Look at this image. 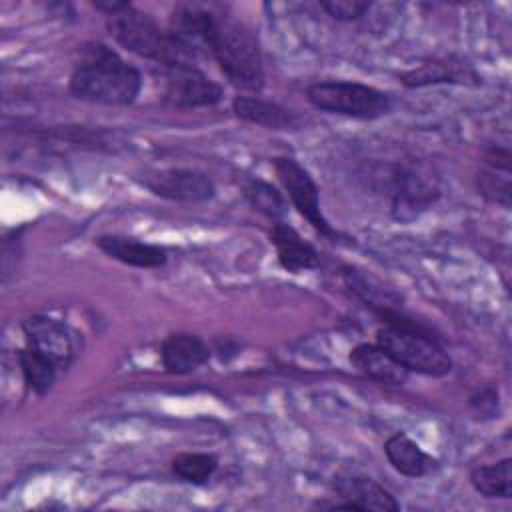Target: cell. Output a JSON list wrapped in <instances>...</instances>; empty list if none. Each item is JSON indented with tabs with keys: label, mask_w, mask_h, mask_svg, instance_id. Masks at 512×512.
I'll use <instances>...</instances> for the list:
<instances>
[{
	"label": "cell",
	"mask_w": 512,
	"mask_h": 512,
	"mask_svg": "<svg viewBox=\"0 0 512 512\" xmlns=\"http://www.w3.org/2000/svg\"><path fill=\"white\" fill-rule=\"evenodd\" d=\"M142 88L140 72L102 42L80 46L78 60L70 76V94L74 98L124 106L132 104Z\"/></svg>",
	"instance_id": "6da1fadb"
},
{
	"label": "cell",
	"mask_w": 512,
	"mask_h": 512,
	"mask_svg": "<svg viewBox=\"0 0 512 512\" xmlns=\"http://www.w3.org/2000/svg\"><path fill=\"white\" fill-rule=\"evenodd\" d=\"M106 26L118 44L142 58L154 60L162 68L194 66L196 56L178 42L170 30L160 28L150 14L134 8L132 4H126L122 10L106 16Z\"/></svg>",
	"instance_id": "7a4b0ae2"
},
{
	"label": "cell",
	"mask_w": 512,
	"mask_h": 512,
	"mask_svg": "<svg viewBox=\"0 0 512 512\" xmlns=\"http://www.w3.org/2000/svg\"><path fill=\"white\" fill-rule=\"evenodd\" d=\"M208 52L234 86L242 90H260L264 86L260 44L244 22L218 14Z\"/></svg>",
	"instance_id": "3957f363"
},
{
	"label": "cell",
	"mask_w": 512,
	"mask_h": 512,
	"mask_svg": "<svg viewBox=\"0 0 512 512\" xmlns=\"http://www.w3.org/2000/svg\"><path fill=\"white\" fill-rule=\"evenodd\" d=\"M376 344L408 372L440 378L452 370V360L444 348L404 318L388 322L384 328H380L376 334Z\"/></svg>",
	"instance_id": "277c9868"
},
{
	"label": "cell",
	"mask_w": 512,
	"mask_h": 512,
	"mask_svg": "<svg viewBox=\"0 0 512 512\" xmlns=\"http://www.w3.org/2000/svg\"><path fill=\"white\" fill-rule=\"evenodd\" d=\"M306 96L318 110L352 118H378L390 110L388 94L360 82H314L308 86Z\"/></svg>",
	"instance_id": "5b68a950"
},
{
	"label": "cell",
	"mask_w": 512,
	"mask_h": 512,
	"mask_svg": "<svg viewBox=\"0 0 512 512\" xmlns=\"http://www.w3.org/2000/svg\"><path fill=\"white\" fill-rule=\"evenodd\" d=\"M162 76V102L170 108L190 110L214 106L222 100V88L196 66H166L162 68Z\"/></svg>",
	"instance_id": "8992f818"
},
{
	"label": "cell",
	"mask_w": 512,
	"mask_h": 512,
	"mask_svg": "<svg viewBox=\"0 0 512 512\" xmlns=\"http://www.w3.org/2000/svg\"><path fill=\"white\" fill-rule=\"evenodd\" d=\"M274 170L276 176L280 180V184L284 186V190L288 192L294 208L326 238L336 240L338 232L330 226V222L324 218L322 210H320V198H318V188L312 180V176L308 174L306 168H302L294 158L288 156H278L274 158Z\"/></svg>",
	"instance_id": "52a82bcc"
},
{
	"label": "cell",
	"mask_w": 512,
	"mask_h": 512,
	"mask_svg": "<svg viewBox=\"0 0 512 512\" xmlns=\"http://www.w3.org/2000/svg\"><path fill=\"white\" fill-rule=\"evenodd\" d=\"M440 196L438 180L422 166H406L394 172L392 216L398 222H410L428 210Z\"/></svg>",
	"instance_id": "ba28073f"
},
{
	"label": "cell",
	"mask_w": 512,
	"mask_h": 512,
	"mask_svg": "<svg viewBox=\"0 0 512 512\" xmlns=\"http://www.w3.org/2000/svg\"><path fill=\"white\" fill-rule=\"evenodd\" d=\"M142 184L160 198L176 202H204L216 192L214 182L198 170L166 168L150 172Z\"/></svg>",
	"instance_id": "9c48e42d"
},
{
	"label": "cell",
	"mask_w": 512,
	"mask_h": 512,
	"mask_svg": "<svg viewBox=\"0 0 512 512\" xmlns=\"http://www.w3.org/2000/svg\"><path fill=\"white\" fill-rule=\"evenodd\" d=\"M22 330L30 348L52 360L58 368H66L74 356V344L68 328L50 316H30L24 320Z\"/></svg>",
	"instance_id": "30bf717a"
},
{
	"label": "cell",
	"mask_w": 512,
	"mask_h": 512,
	"mask_svg": "<svg viewBox=\"0 0 512 512\" xmlns=\"http://www.w3.org/2000/svg\"><path fill=\"white\" fill-rule=\"evenodd\" d=\"M162 366L168 374H190L208 362L210 350L202 338L188 332L170 334L160 348Z\"/></svg>",
	"instance_id": "8fae6325"
},
{
	"label": "cell",
	"mask_w": 512,
	"mask_h": 512,
	"mask_svg": "<svg viewBox=\"0 0 512 512\" xmlns=\"http://www.w3.org/2000/svg\"><path fill=\"white\" fill-rule=\"evenodd\" d=\"M350 364L364 376L388 384L402 386L408 380V370L396 362L384 348L378 344H358L350 350Z\"/></svg>",
	"instance_id": "7c38bea8"
},
{
	"label": "cell",
	"mask_w": 512,
	"mask_h": 512,
	"mask_svg": "<svg viewBox=\"0 0 512 512\" xmlns=\"http://www.w3.org/2000/svg\"><path fill=\"white\" fill-rule=\"evenodd\" d=\"M96 244L106 256L136 268H158L168 260L166 248L128 236H100Z\"/></svg>",
	"instance_id": "4fadbf2b"
},
{
	"label": "cell",
	"mask_w": 512,
	"mask_h": 512,
	"mask_svg": "<svg viewBox=\"0 0 512 512\" xmlns=\"http://www.w3.org/2000/svg\"><path fill=\"white\" fill-rule=\"evenodd\" d=\"M334 490L340 498L358 504L360 510H376V512H396L400 506L394 496L380 486L376 480L366 476L344 474L334 478Z\"/></svg>",
	"instance_id": "5bb4252c"
},
{
	"label": "cell",
	"mask_w": 512,
	"mask_h": 512,
	"mask_svg": "<svg viewBox=\"0 0 512 512\" xmlns=\"http://www.w3.org/2000/svg\"><path fill=\"white\" fill-rule=\"evenodd\" d=\"M270 240L276 248L278 262L288 272H302L314 270L320 266L318 252L312 244H308L292 226L288 224H274L270 230Z\"/></svg>",
	"instance_id": "9a60e30c"
},
{
	"label": "cell",
	"mask_w": 512,
	"mask_h": 512,
	"mask_svg": "<svg viewBox=\"0 0 512 512\" xmlns=\"http://www.w3.org/2000/svg\"><path fill=\"white\" fill-rule=\"evenodd\" d=\"M480 194L500 204L502 208H510V152L508 148H490L484 156V166L478 170L476 176Z\"/></svg>",
	"instance_id": "2e32d148"
},
{
	"label": "cell",
	"mask_w": 512,
	"mask_h": 512,
	"mask_svg": "<svg viewBox=\"0 0 512 512\" xmlns=\"http://www.w3.org/2000/svg\"><path fill=\"white\" fill-rule=\"evenodd\" d=\"M384 454L392 468L408 478H422L428 472H432L438 464L404 432H398L386 440Z\"/></svg>",
	"instance_id": "e0dca14e"
},
{
	"label": "cell",
	"mask_w": 512,
	"mask_h": 512,
	"mask_svg": "<svg viewBox=\"0 0 512 512\" xmlns=\"http://www.w3.org/2000/svg\"><path fill=\"white\" fill-rule=\"evenodd\" d=\"M232 108L238 118L258 126H266L270 130H288L296 126V118L290 110L258 96H236Z\"/></svg>",
	"instance_id": "ac0fdd59"
},
{
	"label": "cell",
	"mask_w": 512,
	"mask_h": 512,
	"mask_svg": "<svg viewBox=\"0 0 512 512\" xmlns=\"http://www.w3.org/2000/svg\"><path fill=\"white\" fill-rule=\"evenodd\" d=\"M468 80H478L476 72L468 64L456 62L452 58L426 62L402 76V84L408 88L440 84V82H458V84L464 82L466 84Z\"/></svg>",
	"instance_id": "d6986e66"
},
{
	"label": "cell",
	"mask_w": 512,
	"mask_h": 512,
	"mask_svg": "<svg viewBox=\"0 0 512 512\" xmlns=\"http://www.w3.org/2000/svg\"><path fill=\"white\" fill-rule=\"evenodd\" d=\"M472 488L486 498H504L512 496V460L504 458L494 464L476 466L470 472Z\"/></svg>",
	"instance_id": "ffe728a7"
},
{
	"label": "cell",
	"mask_w": 512,
	"mask_h": 512,
	"mask_svg": "<svg viewBox=\"0 0 512 512\" xmlns=\"http://www.w3.org/2000/svg\"><path fill=\"white\" fill-rule=\"evenodd\" d=\"M18 362H20V368H22L26 384L36 394L42 396V394H46L52 388V384L56 380V370H58V366L52 360H48L46 356H42L34 348L26 346L24 350H20Z\"/></svg>",
	"instance_id": "44dd1931"
},
{
	"label": "cell",
	"mask_w": 512,
	"mask_h": 512,
	"mask_svg": "<svg viewBox=\"0 0 512 512\" xmlns=\"http://www.w3.org/2000/svg\"><path fill=\"white\" fill-rule=\"evenodd\" d=\"M218 468V458L208 452H184L172 460V472L182 482L206 484Z\"/></svg>",
	"instance_id": "7402d4cb"
},
{
	"label": "cell",
	"mask_w": 512,
	"mask_h": 512,
	"mask_svg": "<svg viewBox=\"0 0 512 512\" xmlns=\"http://www.w3.org/2000/svg\"><path fill=\"white\" fill-rule=\"evenodd\" d=\"M244 194L252 204V208L266 214L268 218H280L286 212V202L282 194L264 180H250L244 186Z\"/></svg>",
	"instance_id": "603a6c76"
},
{
	"label": "cell",
	"mask_w": 512,
	"mask_h": 512,
	"mask_svg": "<svg viewBox=\"0 0 512 512\" xmlns=\"http://www.w3.org/2000/svg\"><path fill=\"white\" fill-rule=\"evenodd\" d=\"M320 8L334 20L352 22L362 18L370 10V2L368 0H324L320 2Z\"/></svg>",
	"instance_id": "cb8c5ba5"
},
{
	"label": "cell",
	"mask_w": 512,
	"mask_h": 512,
	"mask_svg": "<svg viewBox=\"0 0 512 512\" xmlns=\"http://www.w3.org/2000/svg\"><path fill=\"white\" fill-rule=\"evenodd\" d=\"M470 406L482 418H494L498 414V390L482 388L470 398Z\"/></svg>",
	"instance_id": "d4e9b609"
}]
</instances>
